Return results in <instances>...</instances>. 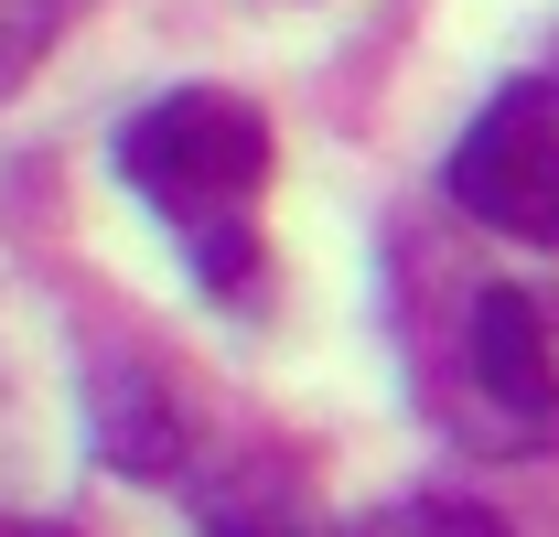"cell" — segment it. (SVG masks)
<instances>
[{
	"instance_id": "1",
	"label": "cell",
	"mask_w": 559,
	"mask_h": 537,
	"mask_svg": "<svg viewBox=\"0 0 559 537\" xmlns=\"http://www.w3.org/2000/svg\"><path fill=\"white\" fill-rule=\"evenodd\" d=\"M119 183H130L215 290H248L259 268V194H270V119L237 86H173L119 130Z\"/></svg>"
},
{
	"instance_id": "7",
	"label": "cell",
	"mask_w": 559,
	"mask_h": 537,
	"mask_svg": "<svg viewBox=\"0 0 559 537\" xmlns=\"http://www.w3.org/2000/svg\"><path fill=\"white\" fill-rule=\"evenodd\" d=\"M75 11H86V0H0V97L75 33Z\"/></svg>"
},
{
	"instance_id": "6",
	"label": "cell",
	"mask_w": 559,
	"mask_h": 537,
	"mask_svg": "<svg viewBox=\"0 0 559 537\" xmlns=\"http://www.w3.org/2000/svg\"><path fill=\"white\" fill-rule=\"evenodd\" d=\"M355 537H516L495 505H463V494H388Z\"/></svg>"
},
{
	"instance_id": "2",
	"label": "cell",
	"mask_w": 559,
	"mask_h": 537,
	"mask_svg": "<svg viewBox=\"0 0 559 537\" xmlns=\"http://www.w3.org/2000/svg\"><path fill=\"white\" fill-rule=\"evenodd\" d=\"M452 430L474 452H559V344L538 290L495 279L463 301V377H452Z\"/></svg>"
},
{
	"instance_id": "5",
	"label": "cell",
	"mask_w": 559,
	"mask_h": 537,
	"mask_svg": "<svg viewBox=\"0 0 559 537\" xmlns=\"http://www.w3.org/2000/svg\"><path fill=\"white\" fill-rule=\"evenodd\" d=\"M205 537H323V505H312V473L280 463V452H248L205 484Z\"/></svg>"
},
{
	"instance_id": "3",
	"label": "cell",
	"mask_w": 559,
	"mask_h": 537,
	"mask_svg": "<svg viewBox=\"0 0 559 537\" xmlns=\"http://www.w3.org/2000/svg\"><path fill=\"white\" fill-rule=\"evenodd\" d=\"M452 204L516 237V248H559V86H506L441 162Z\"/></svg>"
},
{
	"instance_id": "4",
	"label": "cell",
	"mask_w": 559,
	"mask_h": 537,
	"mask_svg": "<svg viewBox=\"0 0 559 537\" xmlns=\"http://www.w3.org/2000/svg\"><path fill=\"white\" fill-rule=\"evenodd\" d=\"M86 441H97V463L140 473V484H162V473H183V398H173V377L140 355V344H108V355H86Z\"/></svg>"
},
{
	"instance_id": "8",
	"label": "cell",
	"mask_w": 559,
	"mask_h": 537,
	"mask_svg": "<svg viewBox=\"0 0 559 537\" xmlns=\"http://www.w3.org/2000/svg\"><path fill=\"white\" fill-rule=\"evenodd\" d=\"M0 537H75V527H55V516H0Z\"/></svg>"
}]
</instances>
